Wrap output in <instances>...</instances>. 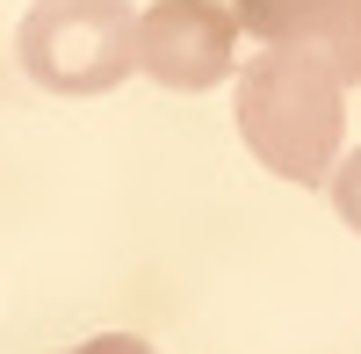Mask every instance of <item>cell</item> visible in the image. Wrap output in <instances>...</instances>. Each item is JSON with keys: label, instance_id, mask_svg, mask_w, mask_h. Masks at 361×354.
Instances as JSON below:
<instances>
[{"label": "cell", "instance_id": "cell-1", "mask_svg": "<svg viewBox=\"0 0 361 354\" xmlns=\"http://www.w3.org/2000/svg\"><path fill=\"white\" fill-rule=\"evenodd\" d=\"M238 138L246 152L275 173V181L296 188H318L333 181L340 166V130H347V87L318 66V58H296V51H260L246 73H238Z\"/></svg>", "mask_w": 361, "mask_h": 354}, {"label": "cell", "instance_id": "cell-2", "mask_svg": "<svg viewBox=\"0 0 361 354\" xmlns=\"http://www.w3.org/2000/svg\"><path fill=\"white\" fill-rule=\"evenodd\" d=\"M22 73L51 94H109L137 66L130 0H37L15 29Z\"/></svg>", "mask_w": 361, "mask_h": 354}, {"label": "cell", "instance_id": "cell-3", "mask_svg": "<svg viewBox=\"0 0 361 354\" xmlns=\"http://www.w3.org/2000/svg\"><path fill=\"white\" fill-rule=\"evenodd\" d=\"M238 66V22L217 0H152L137 15V73H152L173 94H202V87L231 80Z\"/></svg>", "mask_w": 361, "mask_h": 354}, {"label": "cell", "instance_id": "cell-4", "mask_svg": "<svg viewBox=\"0 0 361 354\" xmlns=\"http://www.w3.org/2000/svg\"><path fill=\"white\" fill-rule=\"evenodd\" d=\"M231 22L267 51L318 58L340 87H361V0H231Z\"/></svg>", "mask_w": 361, "mask_h": 354}, {"label": "cell", "instance_id": "cell-5", "mask_svg": "<svg viewBox=\"0 0 361 354\" xmlns=\"http://www.w3.org/2000/svg\"><path fill=\"white\" fill-rule=\"evenodd\" d=\"M333 210H340V224H347V231H361V145L333 166Z\"/></svg>", "mask_w": 361, "mask_h": 354}, {"label": "cell", "instance_id": "cell-6", "mask_svg": "<svg viewBox=\"0 0 361 354\" xmlns=\"http://www.w3.org/2000/svg\"><path fill=\"white\" fill-rule=\"evenodd\" d=\"M73 354H152V340H137V333H94V340H80Z\"/></svg>", "mask_w": 361, "mask_h": 354}]
</instances>
